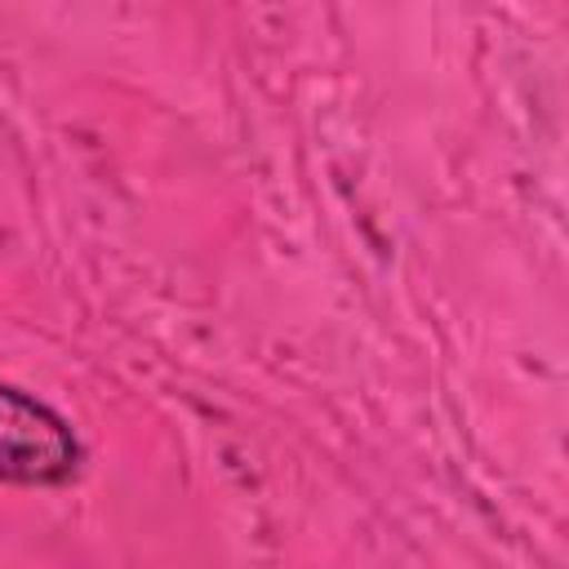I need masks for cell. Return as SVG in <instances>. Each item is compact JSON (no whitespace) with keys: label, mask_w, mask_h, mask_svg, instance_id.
Wrapping results in <instances>:
<instances>
[{"label":"cell","mask_w":569,"mask_h":569,"mask_svg":"<svg viewBox=\"0 0 569 569\" xmlns=\"http://www.w3.org/2000/svg\"><path fill=\"white\" fill-rule=\"evenodd\" d=\"M80 462L84 449L71 422L31 391L0 382V485L53 489L67 485Z\"/></svg>","instance_id":"cell-1"}]
</instances>
